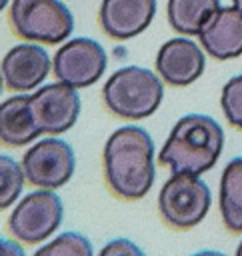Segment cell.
<instances>
[{"label": "cell", "instance_id": "cell-13", "mask_svg": "<svg viewBox=\"0 0 242 256\" xmlns=\"http://www.w3.org/2000/svg\"><path fill=\"white\" fill-rule=\"evenodd\" d=\"M198 40L216 60L242 56V12L236 6H220L200 28Z\"/></svg>", "mask_w": 242, "mask_h": 256}, {"label": "cell", "instance_id": "cell-3", "mask_svg": "<svg viewBox=\"0 0 242 256\" xmlns=\"http://www.w3.org/2000/svg\"><path fill=\"white\" fill-rule=\"evenodd\" d=\"M162 78L142 66H124L102 86L106 110L120 120H144L152 116L162 104Z\"/></svg>", "mask_w": 242, "mask_h": 256}, {"label": "cell", "instance_id": "cell-17", "mask_svg": "<svg viewBox=\"0 0 242 256\" xmlns=\"http://www.w3.org/2000/svg\"><path fill=\"white\" fill-rule=\"evenodd\" d=\"M26 176L22 164H18L12 156L0 154V212L16 204L22 194Z\"/></svg>", "mask_w": 242, "mask_h": 256}, {"label": "cell", "instance_id": "cell-14", "mask_svg": "<svg viewBox=\"0 0 242 256\" xmlns=\"http://www.w3.org/2000/svg\"><path fill=\"white\" fill-rule=\"evenodd\" d=\"M30 94H18L6 98L0 104V144L8 148H20L34 142L38 136V128L34 126L30 104Z\"/></svg>", "mask_w": 242, "mask_h": 256}, {"label": "cell", "instance_id": "cell-25", "mask_svg": "<svg viewBox=\"0 0 242 256\" xmlns=\"http://www.w3.org/2000/svg\"><path fill=\"white\" fill-rule=\"evenodd\" d=\"M236 256H242V240H240V244H238V248H236Z\"/></svg>", "mask_w": 242, "mask_h": 256}, {"label": "cell", "instance_id": "cell-21", "mask_svg": "<svg viewBox=\"0 0 242 256\" xmlns=\"http://www.w3.org/2000/svg\"><path fill=\"white\" fill-rule=\"evenodd\" d=\"M0 256H26L24 248L16 240H6L0 238Z\"/></svg>", "mask_w": 242, "mask_h": 256}, {"label": "cell", "instance_id": "cell-15", "mask_svg": "<svg viewBox=\"0 0 242 256\" xmlns=\"http://www.w3.org/2000/svg\"><path fill=\"white\" fill-rule=\"evenodd\" d=\"M218 206L222 224L228 232H242V156L232 158L220 176Z\"/></svg>", "mask_w": 242, "mask_h": 256}, {"label": "cell", "instance_id": "cell-12", "mask_svg": "<svg viewBox=\"0 0 242 256\" xmlns=\"http://www.w3.org/2000/svg\"><path fill=\"white\" fill-rule=\"evenodd\" d=\"M156 14V0H102L98 22L112 40H130L142 34Z\"/></svg>", "mask_w": 242, "mask_h": 256}, {"label": "cell", "instance_id": "cell-18", "mask_svg": "<svg viewBox=\"0 0 242 256\" xmlns=\"http://www.w3.org/2000/svg\"><path fill=\"white\" fill-rule=\"evenodd\" d=\"M32 256H94L92 242L80 232H62Z\"/></svg>", "mask_w": 242, "mask_h": 256}, {"label": "cell", "instance_id": "cell-10", "mask_svg": "<svg viewBox=\"0 0 242 256\" xmlns=\"http://www.w3.org/2000/svg\"><path fill=\"white\" fill-rule=\"evenodd\" d=\"M206 66L204 50L188 36H176L164 42L156 54V72L164 84L184 88L196 82Z\"/></svg>", "mask_w": 242, "mask_h": 256}, {"label": "cell", "instance_id": "cell-4", "mask_svg": "<svg viewBox=\"0 0 242 256\" xmlns=\"http://www.w3.org/2000/svg\"><path fill=\"white\" fill-rule=\"evenodd\" d=\"M8 22L20 40L60 44L74 30V16L62 0H12Z\"/></svg>", "mask_w": 242, "mask_h": 256}, {"label": "cell", "instance_id": "cell-2", "mask_svg": "<svg viewBox=\"0 0 242 256\" xmlns=\"http://www.w3.org/2000/svg\"><path fill=\"white\" fill-rule=\"evenodd\" d=\"M224 148L222 126L206 114H186L170 130L158 162L172 174H204L218 162Z\"/></svg>", "mask_w": 242, "mask_h": 256}, {"label": "cell", "instance_id": "cell-11", "mask_svg": "<svg viewBox=\"0 0 242 256\" xmlns=\"http://www.w3.org/2000/svg\"><path fill=\"white\" fill-rule=\"evenodd\" d=\"M52 68L50 54L36 42H22L6 52L0 64L4 86L10 92L36 90Z\"/></svg>", "mask_w": 242, "mask_h": 256}, {"label": "cell", "instance_id": "cell-20", "mask_svg": "<svg viewBox=\"0 0 242 256\" xmlns=\"http://www.w3.org/2000/svg\"><path fill=\"white\" fill-rule=\"evenodd\" d=\"M98 256H146L138 244L128 238H114L104 244Z\"/></svg>", "mask_w": 242, "mask_h": 256}, {"label": "cell", "instance_id": "cell-5", "mask_svg": "<svg viewBox=\"0 0 242 256\" xmlns=\"http://www.w3.org/2000/svg\"><path fill=\"white\" fill-rule=\"evenodd\" d=\"M210 204V188L196 174H172L158 194L160 218L174 230H190L198 226L206 218Z\"/></svg>", "mask_w": 242, "mask_h": 256}, {"label": "cell", "instance_id": "cell-24", "mask_svg": "<svg viewBox=\"0 0 242 256\" xmlns=\"http://www.w3.org/2000/svg\"><path fill=\"white\" fill-rule=\"evenodd\" d=\"M6 6H8V0H0V12H2Z\"/></svg>", "mask_w": 242, "mask_h": 256}, {"label": "cell", "instance_id": "cell-26", "mask_svg": "<svg viewBox=\"0 0 242 256\" xmlns=\"http://www.w3.org/2000/svg\"><path fill=\"white\" fill-rule=\"evenodd\" d=\"M2 90H4V78H2V72H0V94H2Z\"/></svg>", "mask_w": 242, "mask_h": 256}, {"label": "cell", "instance_id": "cell-6", "mask_svg": "<svg viewBox=\"0 0 242 256\" xmlns=\"http://www.w3.org/2000/svg\"><path fill=\"white\" fill-rule=\"evenodd\" d=\"M64 206L54 190L38 188L26 194L8 216V232L26 246H36L52 236L62 224Z\"/></svg>", "mask_w": 242, "mask_h": 256}, {"label": "cell", "instance_id": "cell-1", "mask_svg": "<svg viewBox=\"0 0 242 256\" xmlns=\"http://www.w3.org/2000/svg\"><path fill=\"white\" fill-rule=\"evenodd\" d=\"M102 172L108 190L120 200L144 198L156 178L154 140L142 126L114 130L102 150Z\"/></svg>", "mask_w": 242, "mask_h": 256}, {"label": "cell", "instance_id": "cell-8", "mask_svg": "<svg viewBox=\"0 0 242 256\" xmlns=\"http://www.w3.org/2000/svg\"><path fill=\"white\" fill-rule=\"evenodd\" d=\"M108 66L106 50L92 38H72L52 58V74L72 88H88L100 80Z\"/></svg>", "mask_w": 242, "mask_h": 256}, {"label": "cell", "instance_id": "cell-9", "mask_svg": "<svg viewBox=\"0 0 242 256\" xmlns=\"http://www.w3.org/2000/svg\"><path fill=\"white\" fill-rule=\"evenodd\" d=\"M28 104L34 126L40 134L48 136H60L68 132L80 114L78 90L62 82L36 88V92L28 96Z\"/></svg>", "mask_w": 242, "mask_h": 256}, {"label": "cell", "instance_id": "cell-23", "mask_svg": "<svg viewBox=\"0 0 242 256\" xmlns=\"http://www.w3.org/2000/svg\"><path fill=\"white\" fill-rule=\"evenodd\" d=\"M232 6H236V8L242 12V0H232Z\"/></svg>", "mask_w": 242, "mask_h": 256}, {"label": "cell", "instance_id": "cell-7", "mask_svg": "<svg viewBox=\"0 0 242 256\" xmlns=\"http://www.w3.org/2000/svg\"><path fill=\"white\" fill-rule=\"evenodd\" d=\"M20 164L28 184L44 190H56L70 182L76 168V156L66 140L48 136L30 146Z\"/></svg>", "mask_w": 242, "mask_h": 256}, {"label": "cell", "instance_id": "cell-19", "mask_svg": "<svg viewBox=\"0 0 242 256\" xmlns=\"http://www.w3.org/2000/svg\"><path fill=\"white\" fill-rule=\"evenodd\" d=\"M220 106L230 126L242 130V74L232 76L220 94Z\"/></svg>", "mask_w": 242, "mask_h": 256}, {"label": "cell", "instance_id": "cell-22", "mask_svg": "<svg viewBox=\"0 0 242 256\" xmlns=\"http://www.w3.org/2000/svg\"><path fill=\"white\" fill-rule=\"evenodd\" d=\"M192 256H226V254L224 252H218V250H200V252H196Z\"/></svg>", "mask_w": 242, "mask_h": 256}, {"label": "cell", "instance_id": "cell-16", "mask_svg": "<svg viewBox=\"0 0 242 256\" xmlns=\"http://www.w3.org/2000/svg\"><path fill=\"white\" fill-rule=\"evenodd\" d=\"M220 8V0H168V24L182 36H198L204 22Z\"/></svg>", "mask_w": 242, "mask_h": 256}]
</instances>
